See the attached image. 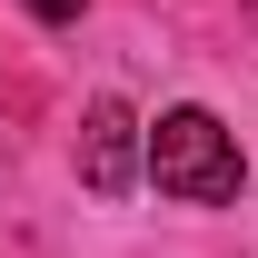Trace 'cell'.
I'll use <instances>...</instances> for the list:
<instances>
[{
	"mask_svg": "<svg viewBox=\"0 0 258 258\" xmlns=\"http://www.w3.org/2000/svg\"><path fill=\"white\" fill-rule=\"evenodd\" d=\"M149 179H159V199H179V209H228L238 199V179H248V159H238V129L219 119V109H159L149 119Z\"/></svg>",
	"mask_w": 258,
	"mask_h": 258,
	"instance_id": "1",
	"label": "cell"
},
{
	"mask_svg": "<svg viewBox=\"0 0 258 258\" xmlns=\"http://www.w3.org/2000/svg\"><path fill=\"white\" fill-rule=\"evenodd\" d=\"M139 159H149V129H139V109H129V99H99L90 119H80V179H90L99 199H119L129 179H139Z\"/></svg>",
	"mask_w": 258,
	"mask_h": 258,
	"instance_id": "2",
	"label": "cell"
},
{
	"mask_svg": "<svg viewBox=\"0 0 258 258\" xmlns=\"http://www.w3.org/2000/svg\"><path fill=\"white\" fill-rule=\"evenodd\" d=\"M20 10H30V20H50V30H70V20H80L90 0H20Z\"/></svg>",
	"mask_w": 258,
	"mask_h": 258,
	"instance_id": "3",
	"label": "cell"
}]
</instances>
